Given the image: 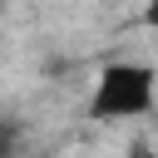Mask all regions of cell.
<instances>
[{
    "mask_svg": "<svg viewBox=\"0 0 158 158\" xmlns=\"http://www.w3.org/2000/svg\"><path fill=\"white\" fill-rule=\"evenodd\" d=\"M143 25L158 35V0H148V5H143Z\"/></svg>",
    "mask_w": 158,
    "mask_h": 158,
    "instance_id": "obj_3",
    "label": "cell"
},
{
    "mask_svg": "<svg viewBox=\"0 0 158 158\" xmlns=\"http://www.w3.org/2000/svg\"><path fill=\"white\" fill-rule=\"evenodd\" d=\"M20 148H25V123L0 118V158H20Z\"/></svg>",
    "mask_w": 158,
    "mask_h": 158,
    "instance_id": "obj_2",
    "label": "cell"
},
{
    "mask_svg": "<svg viewBox=\"0 0 158 158\" xmlns=\"http://www.w3.org/2000/svg\"><path fill=\"white\" fill-rule=\"evenodd\" d=\"M158 104V74L138 59H114L99 69L94 94H89V118L94 123H118V118H143Z\"/></svg>",
    "mask_w": 158,
    "mask_h": 158,
    "instance_id": "obj_1",
    "label": "cell"
},
{
    "mask_svg": "<svg viewBox=\"0 0 158 158\" xmlns=\"http://www.w3.org/2000/svg\"><path fill=\"white\" fill-rule=\"evenodd\" d=\"M128 158H153V148H148V143L138 138V143H128Z\"/></svg>",
    "mask_w": 158,
    "mask_h": 158,
    "instance_id": "obj_4",
    "label": "cell"
}]
</instances>
